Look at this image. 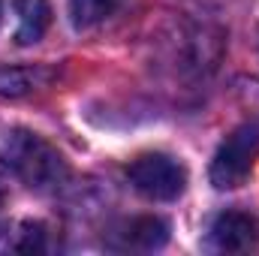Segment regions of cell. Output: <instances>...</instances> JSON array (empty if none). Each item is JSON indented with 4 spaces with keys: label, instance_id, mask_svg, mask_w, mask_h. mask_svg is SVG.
Here are the masks:
<instances>
[{
    "label": "cell",
    "instance_id": "obj_1",
    "mask_svg": "<svg viewBox=\"0 0 259 256\" xmlns=\"http://www.w3.org/2000/svg\"><path fill=\"white\" fill-rule=\"evenodd\" d=\"M3 157L9 163V169L15 172V178L21 184H27L30 190H55L66 178V160L39 133L12 130L6 139Z\"/></svg>",
    "mask_w": 259,
    "mask_h": 256
},
{
    "label": "cell",
    "instance_id": "obj_2",
    "mask_svg": "<svg viewBox=\"0 0 259 256\" xmlns=\"http://www.w3.org/2000/svg\"><path fill=\"white\" fill-rule=\"evenodd\" d=\"M259 160V121H247L241 127H235L223 145L217 148L214 160H211V184L217 190H235L241 187L253 166Z\"/></svg>",
    "mask_w": 259,
    "mask_h": 256
},
{
    "label": "cell",
    "instance_id": "obj_3",
    "mask_svg": "<svg viewBox=\"0 0 259 256\" xmlns=\"http://www.w3.org/2000/svg\"><path fill=\"white\" fill-rule=\"evenodd\" d=\"M130 184L154 202H172L187 187V169L169 154H142L127 169Z\"/></svg>",
    "mask_w": 259,
    "mask_h": 256
},
{
    "label": "cell",
    "instance_id": "obj_4",
    "mask_svg": "<svg viewBox=\"0 0 259 256\" xmlns=\"http://www.w3.org/2000/svg\"><path fill=\"white\" fill-rule=\"evenodd\" d=\"M211 247L220 253H247L259 247V217L247 211H223L211 223Z\"/></svg>",
    "mask_w": 259,
    "mask_h": 256
},
{
    "label": "cell",
    "instance_id": "obj_5",
    "mask_svg": "<svg viewBox=\"0 0 259 256\" xmlns=\"http://www.w3.org/2000/svg\"><path fill=\"white\" fill-rule=\"evenodd\" d=\"M55 72L42 64H0V97H27L49 88Z\"/></svg>",
    "mask_w": 259,
    "mask_h": 256
},
{
    "label": "cell",
    "instance_id": "obj_6",
    "mask_svg": "<svg viewBox=\"0 0 259 256\" xmlns=\"http://www.w3.org/2000/svg\"><path fill=\"white\" fill-rule=\"evenodd\" d=\"M15 15H18V30H15L18 46L39 42L46 36L49 24H52L49 0H15Z\"/></svg>",
    "mask_w": 259,
    "mask_h": 256
},
{
    "label": "cell",
    "instance_id": "obj_7",
    "mask_svg": "<svg viewBox=\"0 0 259 256\" xmlns=\"http://www.w3.org/2000/svg\"><path fill=\"white\" fill-rule=\"evenodd\" d=\"M46 226L33 220H21L12 229L0 232V253H42L46 250Z\"/></svg>",
    "mask_w": 259,
    "mask_h": 256
},
{
    "label": "cell",
    "instance_id": "obj_8",
    "mask_svg": "<svg viewBox=\"0 0 259 256\" xmlns=\"http://www.w3.org/2000/svg\"><path fill=\"white\" fill-rule=\"evenodd\" d=\"M169 241V223L160 217H136L127 226V244L136 250H160Z\"/></svg>",
    "mask_w": 259,
    "mask_h": 256
},
{
    "label": "cell",
    "instance_id": "obj_9",
    "mask_svg": "<svg viewBox=\"0 0 259 256\" xmlns=\"http://www.w3.org/2000/svg\"><path fill=\"white\" fill-rule=\"evenodd\" d=\"M124 0H69V21L75 30H91L112 18Z\"/></svg>",
    "mask_w": 259,
    "mask_h": 256
},
{
    "label": "cell",
    "instance_id": "obj_10",
    "mask_svg": "<svg viewBox=\"0 0 259 256\" xmlns=\"http://www.w3.org/2000/svg\"><path fill=\"white\" fill-rule=\"evenodd\" d=\"M6 178H9V163H6V157H0V190L6 187Z\"/></svg>",
    "mask_w": 259,
    "mask_h": 256
},
{
    "label": "cell",
    "instance_id": "obj_11",
    "mask_svg": "<svg viewBox=\"0 0 259 256\" xmlns=\"http://www.w3.org/2000/svg\"><path fill=\"white\" fill-rule=\"evenodd\" d=\"M0 18H3V3H0Z\"/></svg>",
    "mask_w": 259,
    "mask_h": 256
}]
</instances>
